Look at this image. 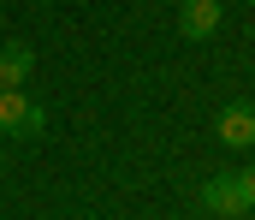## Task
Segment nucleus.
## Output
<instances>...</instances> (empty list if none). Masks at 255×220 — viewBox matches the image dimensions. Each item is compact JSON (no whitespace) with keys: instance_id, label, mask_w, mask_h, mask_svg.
Returning <instances> with one entry per match:
<instances>
[{"instance_id":"obj_4","label":"nucleus","mask_w":255,"mask_h":220,"mask_svg":"<svg viewBox=\"0 0 255 220\" xmlns=\"http://www.w3.org/2000/svg\"><path fill=\"white\" fill-rule=\"evenodd\" d=\"M220 30V0H184L178 6V36L184 42H208Z\"/></svg>"},{"instance_id":"obj_6","label":"nucleus","mask_w":255,"mask_h":220,"mask_svg":"<svg viewBox=\"0 0 255 220\" xmlns=\"http://www.w3.org/2000/svg\"><path fill=\"white\" fill-rule=\"evenodd\" d=\"M0 167H6V161H0Z\"/></svg>"},{"instance_id":"obj_3","label":"nucleus","mask_w":255,"mask_h":220,"mask_svg":"<svg viewBox=\"0 0 255 220\" xmlns=\"http://www.w3.org/2000/svg\"><path fill=\"white\" fill-rule=\"evenodd\" d=\"M214 131H220V143H226V149H255V107H250V101L220 107Z\"/></svg>"},{"instance_id":"obj_2","label":"nucleus","mask_w":255,"mask_h":220,"mask_svg":"<svg viewBox=\"0 0 255 220\" xmlns=\"http://www.w3.org/2000/svg\"><path fill=\"white\" fill-rule=\"evenodd\" d=\"M196 197H202V209H208V215H250V197H244V179H238V173L208 179Z\"/></svg>"},{"instance_id":"obj_1","label":"nucleus","mask_w":255,"mask_h":220,"mask_svg":"<svg viewBox=\"0 0 255 220\" xmlns=\"http://www.w3.org/2000/svg\"><path fill=\"white\" fill-rule=\"evenodd\" d=\"M0 131H6V137H42V131H48V113H42L24 89H0Z\"/></svg>"},{"instance_id":"obj_5","label":"nucleus","mask_w":255,"mask_h":220,"mask_svg":"<svg viewBox=\"0 0 255 220\" xmlns=\"http://www.w3.org/2000/svg\"><path fill=\"white\" fill-rule=\"evenodd\" d=\"M36 72V54L24 42H0V89H24Z\"/></svg>"}]
</instances>
